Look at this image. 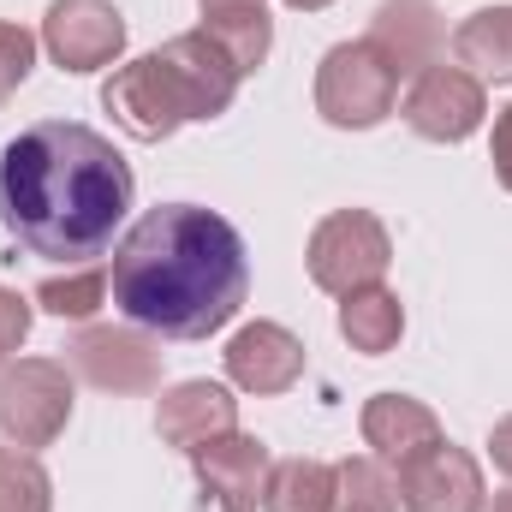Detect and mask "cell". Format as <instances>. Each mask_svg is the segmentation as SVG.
<instances>
[{
  "instance_id": "cell-12",
  "label": "cell",
  "mask_w": 512,
  "mask_h": 512,
  "mask_svg": "<svg viewBox=\"0 0 512 512\" xmlns=\"http://www.w3.org/2000/svg\"><path fill=\"white\" fill-rule=\"evenodd\" d=\"M155 429H161L167 447L197 453V447H209V441H221V435L239 429V399H233L221 382H179V387L161 393Z\"/></svg>"
},
{
  "instance_id": "cell-6",
  "label": "cell",
  "mask_w": 512,
  "mask_h": 512,
  "mask_svg": "<svg viewBox=\"0 0 512 512\" xmlns=\"http://www.w3.org/2000/svg\"><path fill=\"white\" fill-rule=\"evenodd\" d=\"M72 423V376L54 358H18L0 370V435L12 447H48Z\"/></svg>"
},
{
  "instance_id": "cell-24",
  "label": "cell",
  "mask_w": 512,
  "mask_h": 512,
  "mask_svg": "<svg viewBox=\"0 0 512 512\" xmlns=\"http://www.w3.org/2000/svg\"><path fill=\"white\" fill-rule=\"evenodd\" d=\"M24 334H30V304L12 286H0V364L24 346Z\"/></svg>"
},
{
  "instance_id": "cell-1",
  "label": "cell",
  "mask_w": 512,
  "mask_h": 512,
  "mask_svg": "<svg viewBox=\"0 0 512 512\" xmlns=\"http://www.w3.org/2000/svg\"><path fill=\"white\" fill-rule=\"evenodd\" d=\"M126 155L90 126L42 120L0 149V227L30 256L84 268L131 215Z\"/></svg>"
},
{
  "instance_id": "cell-13",
  "label": "cell",
  "mask_w": 512,
  "mask_h": 512,
  "mask_svg": "<svg viewBox=\"0 0 512 512\" xmlns=\"http://www.w3.org/2000/svg\"><path fill=\"white\" fill-rule=\"evenodd\" d=\"M227 376L245 393H286L304 376V340L280 322H251L227 340Z\"/></svg>"
},
{
  "instance_id": "cell-23",
  "label": "cell",
  "mask_w": 512,
  "mask_h": 512,
  "mask_svg": "<svg viewBox=\"0 0 512 512\" xmlns=\"http://www.w3.org/2000/svg\"><path fill=\"white\" fill-rule=\"evenodd\" d=\"M30 66H36V36L24 24H6L0 18V108L18 96V84L30 78Z\"/></svg>"
},
{
  "instance_id": "cell-10",
  "label": "cell",
  "mask_w": 512,
  "mask_h": 512,
  "mask_svg": "<svg viewBox=\"0 0 512 512\" xmlns=\"http://www.w3.org/2000/svg\"><path fill=\"white\" fill-rule=\"evenodd\" d=\"M399 507L405 512H483V471L465 447L435 441L411 465H399Z\"/></svg>"
},
{
  "instance_id": "cell-2",
  "label": "cell",
  "mask_w": 512,
  "mask_h": 512,
  "mask_svg": "<svg viewBox=\"0 0 512 512\" xmlns=\"http://www.w3.org/2000/svg\"><path fill=\"white\" fill-rule=\"evenodd\" d=\"M108 286L131 328L161 340H209L239 316L251 292V256L227 215L161 203L120 239Z\"/></svg>"
},
{
  "instance_id": "cell-14",
  "label": "cell",
  "mask_w": 512,
  "mask_h": 512,
  "mask_svg": "<svg viewBox=\"0 0 512 512\" xmlns=\"http://www.w3.org/2000/svg\"><path fill=\"white\" fill-rule=\"evenodd\" d=\"M435 441H447V435H441V417L423 399H411V393H376L364 405V447L382 465H393V471L411 465L417 453H429Z\"/></svg>"
},
{
  "instance_id": "cell-19",
  "label": "cell",
  "mask_w": 512,
  "mask_h": 512,
  "mask_svg": "<svg viewBox=\"0 0 512 512\" xmlns=\"http://www.w3.org/2000/svg\"><path fill=\"white\" fill-rule=\"evenodd\" d=\"M268 512H328L334 507V465L322 459H280L268 471Z\"/></svg>"
},
{
  "instance_id": "cell-11",
  "label": "cell",
  "mask_w": 512,
  "mask_h": 512,
  "mask_svg": "<svg viewBox=\"0 0 512 512\" xmlns=\"http://www.w3.org/2000/svg\"><path fill=\"white\" fill-rule=\"evenodd\" d=\"M191 459H197V483H203V495H209L221 512H256L262 507L274 459H268V447H262L256 435H239V429H233V435L197 447Z\"/></svg>"
},
{
  "instance_id": "cell-21",
  "label": "cell",
  "mask_w": 512,
  "mask_h": 512,
  "mask_svg": "<svg viewBox=\"0 0 512 512\" xmlns=\"http://www.w3.org/2000/svg\"><path fill=\"white\" fill-rule=\"evenodd\" d=\"M108 292H114V286H108V268L84 262V268H72V274H48V280L36 286V304H42L48 316L84 322V316H96V310H102V298H108Z\"/></svg>"
},
{
  "instance_id": "cell-17",
  "label": "cell",
  "mask_w": 512,
  "mask_h": 512,
  "mask_svg": "<svg viewBox=\"0 0 512 512\" xmlns=\"http://www.w3.org/2000/svg\"><path fill=\"white\" fill-rule=\"evenodd\" d=\"M453 66L477 84H512V6H483L453 30Z\"/></svg>"
},
{
  "instance_id": "cell-8",
  "label": "cell",
  "mask_w": 512,
  "mask_h": 512,
  "mask_svg": "<svg viewBox=\"0 0 512 512\" xmlns=\"http://www.w3.org/2000/svg\"><path fill=\"white\" fill-rule=\"evenodd\" d=\"M42 42L66 72H102L126 48V18L114 0H54L42 18Z\"/></svg>"
},
{
  "instance_id": "cell-28",
  "label": "cell",
  "mask_w": 512,
  "mask_h": 512,
  "mask_svg": "<svg viewBox=\"0 0 512 512\" xmlns=\"http://www.w3.org/2000/svg\"><path fill=\"white\" fill-rule=\"evenodd\" d=\"M495 512H512V489L507 495H495Z\"/></svg>"
},
{
  "instance_id": "cell-7",
  "label": "cell",
  "mask_w": 512,
  "mask_h": 512,
  "mask_svg": "<svg viewBox=\"0 0 512 512\" xmlns=\"http://www.w3.org/2000/svg\"><path fill=\"white\" fill-rule=\"evenodd\" d=\"M399 114H405V126L417 131V137H429V143H465L471 131L483 126L489 96H483V84H477L465 66L435 60V66H423V72L411 78Z\"/></svg>"
},
{
  "instance_id": "cell-20",
  "label": "cell",
  "mask_w": 512,
  "mask_h": 512,
  "mask_svg": "<svg viewBox=\"0 0 512 512\" xmlns=\"http://www.w3.org/2000/svg\"><path fill=\"white\" fill-rule=\"evenodd\" d=\"M328 512H399V483L387 477L376 453L346 459V465H334V507Z\"/></svg>"
},
{
  "instance_id": "cell-18",
  "label": "cell",
  "mask_w": 512,
  "mask_h": 512,
  "mask_svg": "<svg viewBox=\"0 0 512 512\" xmlns=\"http://www.w3.org/2000/svg\"><path fill=\"white\" fill-rule=\"evenodd\" d=\"M340 334L352 340V352H370V358L393 352L399 334H405V304H399V292H387V286L352 292V298L340 304Z\"/></svg>"
},
{
  "instance_id": "cell-25",
  "label": "cell",
  "mask_w": 512,
  "mask_h": 512,
  "mask_svg": "<svg viewBox=\"0 0 512 512\" xmlns=\"http://www.w3.org/2000/svg\"><path fill=\"white\" fill-rule=\"evenodd\" d=\"M489 155H495V179L512 191V108L495 114V137H489Z\"/></svg>"
},
{
  "instance_id": "cell-5",
  "label": "cell",
  "mask_w": 512,
  "mask_h": 512,
  "mask_svg": "<svg viewBox=\"0 0 512 512\" xmlns=\"http://www.w3.org/2000/svg\"><path fill=\"white\" fill-rule=\"evenodd\" d=\"M310 280L334 298H352L364 286H382L387 262H393V239L370 209H334L316 233H310Z\"/></svg>"
},
{
  "instance_id": "cell-22",
  "label": "cell",
  "mask_w": 512,
  "mask_h": 512,
  "mask_svg": "<svg viewBox=\"0 0 512 512\" xmlns=\"http://www.w3.org/2000/svg\"><path fill=\"white\" fill-rule=\"evenodd\" d=\"M0 512H54V483L24 447H0Z\"/></svg>"
},
{
  "instance_id": "cell-4",
  "label": "cell",
  "mask_w": 512,
  "mask_h": 512,
  "mask_svg": "<svg viewBox=\"0 0 512 512\" xmlns=\"http://www.w3.org/2000/svg\"><path fill=\"white\" fill-rule=\"evenodd\" d=\"M399 102V72L387 66V54L364 42H340L322 54L316 66V114L340 131H370L382 126Z\"/></svg>"
},
{
  "instance_id": "cell-27",
  "label": "cell",
  "mask_w": 512,
  "mask_h": 512,
  "mask_svg": "<svg viewBox=\"0 0 512 512\" xmlns=\"http://www.w3.org/2000/svg\"><path fill=\"white\" fill-rule=\"evenodd\" d=\"M286 6H298V12H322L328 0H286Z\"/></svg>"
},
{
  "instance_id": "cell-9",
  "label": "cell",
  "mask_w": 512,
  "mask_h": 512,
  "mask_svg": "<svg viewBox=\"0 0 512 512\" xmlns=\"http://www.w3.org/2000/svg\"><path fill=\"white\" fill-rule=\"evenodd\" d=\"M66 364L102 393H149V387H161V352L137 328H84L66 346Z\"/></svg>"
},
{
  "instance_id": "cell-15",
  "label": "cell",
  "mask_w": 512,
  "mask_h": 512,
  "mask_svg": "<svg viewBox=\"0 0 512 512\" xmlns=\"http://www.w3.org/2000/svg\"><path fill=\"white\" fill-rule=\"evenodd\" d=\"M441 12L435 0H382L376 18H370V42L387 54V66L399 78H417L423 66H435V48H441Z\"/></svg>"
},
{
  "instance_id": "cell-3",
  "label": "cell",
  "mask_w": 512,
  "mask_h": 512,
  "mask_svg": "<svg viewBox=\"0 0 512 512\" xmlns=\"http://www.w3.org/2000/svg\"><path fill=\"white\" fill-rule=\"evenodd\" d=\"M233 96H239V66L203 30L173 36L167 48L120 66L102 84V108L137 143H161L191 120H215L233 108Z\"/></svg>"
},
{
  "instance_id": "cell-16",
  "label": "cell",
  "mask_w": 512,
  "mask_h": 512,
  "mask_svg": "<svg viewBox=\"0 0 512 512\" xmlns=\"http://www.w3.org/2000/svg\"><path fill=\"white\" fill-rule=\"evenodd\" d=\"M197 6H203V36H215L227 48V60L239 66V78L268 60V48H274L268 0H197Z\"/></svg>"
},
{
  "instance_id": "cell-26",
  "label": "cell",
  "mask_w": 512,
  "mask_h": 512,
  "mask_svg": "<svg viewBox=\"0 0 512 512\" xmlns=\"http://www.w3.org/2000/svg\"><path fill=\"white\" fill-rule=\"evenodd\" d=\"M489 453H495V471H507V477H512V417H501V423H495Z\"/></svg>"
}]
</instances>
